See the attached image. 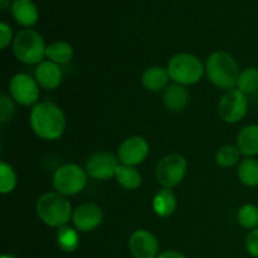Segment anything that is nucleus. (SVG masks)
I'll return each mask as SVG.
<instances>
[{
  "label": "nucleus",
  "instance_id": "1",
  "mask_svg": "<svg viewBox=\"0 0 258 258\" xmlns=\"http://www.w3.org/2000/svg\"><path fill=\"white\" fill-rule=\"evenodd\" d=\"M29 121L35 135L43 140H57L66 130L64 113L53 102L37 103L32 108Z\"/></svg>",
  "mask_w": 258,
  "mask_h": 258
},
{
  "label": "nucleus",
  "instance_id": "2",
  "mask_svg": "<svg viewBox=\"0 0 258 258\" xmlns=\"http://www.w3.org/2000/svg\"><path fill=\"white\" fill-rule=\"evenodd\" d=\"M206 73L216 87L233 90L239 77V66L229 53L218 50L207 58Z\"/></svg>",
  "mask_w": 258,
  "mask_h": 258
},
{
  "label": "nucleus",
  "instance_id": "3",
  "mask_svg": "<svg viewBox=\"0 0 258 258\" xmlns=\"http://www.w3.org/2000/svg\"><path fill=\"white\" fill-rule=\"evenodd\" d=\"M35 211L40 221L52 228L67 226L73 214L70 201L57 191L43 194L38 199Z\"/></svg>",
  "mask_w": 258,
  "mask_h": 258
},
{
  "label": "nucleus",
  "instance_id": "4",
  "mask_svg": "<svg viewBox=\"0 0 258 258\" xmlns=\"http://www.w3.org/2000/svg\"><path fill=\"white\" fill-rule=\"evenodd\" d=\"M170 80L181 86L196 85L203 77L206 66L197 55L190 53H178L173 55L168 63Z\"/></svg>",
  "mask_w": 258,
  "mask_h": 258
},
{
  "label": "nucleus",
  "instance_id": "5",
  "mask_svg": "<svg viewBox=\"0 0 258 258\" xmlns=\"http://www.w3.org/2000/svg\"><path fill=\"white\" fill-rule=\"evenodd\" d=\"M45 43L42 35L34 29H23L17 33L13 40L15 57L27 64H39L45 55Z\"/></svg>",
  "mask_w": 258,
  "mask_h": 258
},
{
  "label": "nucleus",
  "instance_id": "6",
  "mask_svg": "<svg viewBox=\"0 0 258 258\" xmlns=\"http://www.w3.org/2000/svg\"><path fill=\"white\" fill-rule=\"evenodd\" d=\"M88 174L77 164H66L58 168L53 175L55 191L64 197L81 193L87 184Z\"/></svg>",
  "mask_w": 258,
  "mask_h": 258
},
{
  "label": "nucleus",
  "instance_id": "7",
  "mask_svg": "<svg viewBox=\"0 0 258 258\" xmlns=\"http://www.w3.org/2000/svg\"><path fill=\"white\" fill-rule=\"evenodd\" d=\"M188 163L181 154L173 153L164 156L156 166V179L163 188L173 189L183 181Z\"/></svg>",
  "mask_w": 258,
  "mask_h": 258
},
{
  "label": "nucleus",
  "instance_id": "8",
  "mask_svg": "<svg viewBox=\"0 0 258 258\" xmlns=\"http://www.w3.org/2000/svg\"><path fill=\"white\" fill-rule=\"evenodd\" d=\"M248 110L247 95L239 90H229L222 96L218 103V113L223 121L236 123L246 116Z\"/></svg>",
  "mask_w": 258,
  "mask_h": 258
},
{
  "label": "nucleus",
  "instance_id": "9",
  "mask_svg": "<svg viewBox=\"0 0 258 258\" xmlns=\"http://www.w3.org/2000/svg\"><path fill=\"white\" fill-rule=\"evenodd\" d=\"M120 160L110 151H97L88 158L86 171L88 176L96 180H107L116 175Z\"/></svg>",
  "mask_w": 258,
  "mask_h": 258
},
{
  "label": "nucleus",
  "instance_id": "10",
  "mask_svg": "<svg viewBox=\"0 0 258 258\" xmlns=\"http://www.w3.org/2000/svg\"><path fill=\"white\" fill-rule=\"evenodd\" d=\"M9 91L13 100L23 106L35 105L39 98V85L25 73H18L10 80Z\"/></svg>",
  "mask_w": 258,
  "mask_h": 258
},
{
  "label": "nucleus",
  "instance_id": "11",
  "mask_svg": "<svg viewBox=\"0 0 258 258\" xmlns=\"http://www.w3.org/2000/svg\"><path fill=\"white\" fill-rule=\"evenodd\" d=\"M149 155V144L141 136H131L126 139L117 150V158L121 164L136 166L143 163Z\"/></svg>",
  "mask_w": 258,
  "mask_h": 258
},
{
  "label": "nucleus",
  "instance_id": "12",
  "mask_svg": "<svg viewBox=\"0 0 258 258\" xmlns=\"http://www.w3.org/2000/svg\"><path fill=\"white\" fill-rule=\"evenodd\" d=\"M159 248L158 238L146 229H138L128 238V249L134 258H156Z\"/></svg>",
  "mask_w": 258,
  "mask_h": 258
},
{
  "label": "nucleus",
  "instance_id": "13",
  "mask_svg": "<svg viewBox=\"0 0 258 258\" xmlns=\"http://www.w3.org/2000/svg\"><path fill=\"white\" fill-rule=\"evenodd\" d=\"M102 209L95 203H85L73 211L72 222L78 232L87 233L92 232L102 223Z\"/></svg>",
  "mask_w": 258,
  "mask_h": 258
},
{
  "label": "nucleus",
  "instance_id": "14",
  "mask_svg": "<svg viewBox=\"0 0 258 258\" xmlns=\"http://www.w3.org/2000/svg\"><path fill=\"white\" fill-rule=\"evenodd\" d=\"M62 70L52 60H43L35 68V81L44 90H55L62 83Z\"/></svg>",
  "mask_w": 258,
  "mask_h": 258
},
{
  "label": "nucleus",
  "instance_id": "15",
  "mask_svg": "<svg viewBox=\"0 0 258 258\" xmlns=\"http://www.w3.org/2000/svg\"><path fill=\"white\" fill-rule=\"evenodd\" d=\"M13 18L18 24L30 28L37 24L39 12L33 0H14L12 4Z\"/></svg>",
  "mask_w": 258,
  "mask_h": 258
},
{
  "label": "nucleus",
  "instance_id": "16",
  "mask_svg": "<svg viewBox=\"0 0 258 258\" xmlns=\"http://www.w3.org/2000/svg\"><path fill=\"white\" fill-rule=\"evenodd\" d=\"M189 101V92L186 91L185 86L174 85L168 86L164 91L163 102L164 106L168 108L170 112H181L186 107Z\"/></svg>",
  "mask_w": 258,
  "mask_h": 258
},
{
  "label": "nucleus",
  "instance_id": "17",
  "mask_svg": "<svg viewBox=\"0 0 258 258\" xmlns=\"http://www.w3.org/2000/svg\"><path fill=\"white\" fill-rule=\"evenodd\" d=\"M237 148L246 158L258 155V125H247L239 131Z\"/></svg>",
  "mask_w": 258,
  "mask_h": 258
},
{
  "label": "nucleus",
  "instance_id": "18",
  "mask_svg": "<svg viewBox=\"0 0 258 258\" xmlns=\"http://www.w3.org/2000/svg\"><path fill=\"white\" fill-rule=\"evenodd\" d=\"M169 80H170V76H169L168 70L164 67H159V66L148 68L141 77L143 86L151 92H159V91L164 90L168 85Z\"/></svg>",
  "mask_w": 258,
  "mask_h": 258
},
{
  "label": "nucleus",
  "instance_id": "19",
  "mask_svg": "<svg viewBox=\"0 0 258 258\" xmlns=\"http://www.w3.org/2000/svg\"><path fill=\"white\" fill-rule=\"evenodd\" d=\"M176 197L171 189L163 188L155 194L153 199V208L154 212L158 214L160 218H168L173 216L174 212L176 211Z\"/></svg>",
  "mask_w": 258,
  "mask_h": 258
},
{
  "label": "nucleus",
  "instance_id": "20",
  "mask_svg": "<svg viewBox=\"0 0 258 258\" xmlns=\"http://www.w3.org/2000/svg\"><path fill=\"white\" fill-rule=\"evenodd\" d=\"M73 54H75V50H73L72 45L67 42H63V40L52 43L45 49V57L59 66L71 62Z\"/></svg>",
  "mask_w": 258,
  "mask_h": 258
},
{
  "label": "nucleus",
  "instance_id": "21",
  "mask_svg": "<svg viewBox=\"0 0 258 258\" xmlns=\"http://www.w3.org/2000/svg\"><path fill=\"white\" fill-rule=\"evenodd\" d=\"M55 241H57V246L60 251L72 253L80 247V234H78L77 229L70 226L60 227L58 228Z\"/></svg>",
  "mask_w": 258,
  "mask_h": 258
},
{
  "label": "nucleus",
  "instance_id": "22",
  "mask_svg": "<svg viewBox=\"0 0 258 258\" xmlns=\"http://www.w3.org/2000/svg\"><path fill=\"white\" fill-rule=\"evenodd\" d=\"M115 178L117 183L127 190H135L141 185V181H143L141 174L135 166L123 165V164H120Z\"/></svg>",
  "mask_w": 258,
  "mask_h": 258
},
{
  "label": "nucleus",
  "instance_id": "23",
  "mask_svg": "<svg viewBox=\"0 0 258 258\" xmlns=\"http://www.w3.org/2000/svg\"><path fill=\"white\" fill-rule=\"evenodd\" d=\"M238 178L246 186H258V160L253 158H246L242 160L238 166Z\"/></svg>",
  "mask_w": 258,
  "mask_h": 258
},
{
  "label": "nucleus",
  "instance_id": "24",
  "mask_svg": "<svg viewBox=\"0 0 258 258\" xmlns=\"http://www.w3.org/2000/svg\"><path fill=\"white\" fill-rule=\"evenodd\" d=\"M237 90L243 92L244 95L254 93L258 90V68L248 67L244 68L239 73L238 81H237Z\"/></svg>",
  "mask_w": 258,
  "mask_h": 258
},
{
  "label": "nucleus",
  "instance_id": "25",
  "mask_svg": "<svg viewBox=\"0 0 258 258\" xmlns=\"http://www.w3.org/2000/svg\"><path fill=\"white\" fill-rule=\"evenodd\" d=\"M239 158H241V151L237 146L224 145L217 151L216 161L222 168H232L238 163Z\"/></svg>",
  "mask_w": 258,
  "mask_h": 258
},
{
  "label": "nucleus",
  "instance_id": "26",
  "mask_svg": "<svg viewBox=\"0 0 258 258\" xmlns=\"http://www.w3.org/2000/svg\"><path fill=\"white\" fill-rule=\"evenodd\" d=\"M238 223L246 229H256L258 226V207L254 204H244L238 209Z\"/></svg>",
  "mask_w": 258,
  "mask_h": 258
},
{
  "label": "nucleus",
  "instance_id": "27",
  "mask_svg": "<svg viewBox=\"0 0 258 258\" xmlns=\"http://www.w3.org/2000/svg\"><path fill=\"white\" fill-rule=\"evenodd\" d=\"M17 186V174L13 169L12 165H9L5 161L0 163V193L9 194Z\"/></svg>",
  "mask_w": 258,
  "mask_h": 258
},
{
  "label": "nucleus",
  "instance_id": "28",
  "mask_svg": "<svg viewBox=\"0 0 258 258\" xmlns=\"http://www.w3.org/2000/svg\"><path fill=\"white\" fill-rule=\"evenodd\" d=\"M14 112L15 106L13 101L10 100V97H8L7 95L0 96V121H2V123H5L9 120H12Z\"/></svg>",
  "mask_w": 258,
  "mask_h": 258
},
{
  "label": "nucleus",
  "instance_id": "29",
  "mask_svg": "<svg viewBox=\"0 0 258 258\" xmlns=\"http://www.w3.org/2000/svg\"><path fill=\"white\" fill-rule=\"evenodd\" d=\"M246 249L252 257L258 258V228L252 229L247 236Z\"/></svg>",
  "mask_w": 258,
  "mask_h": 258
},
{
  "label": "nucleus",
  "instance_id": "30",
  "mask_svg": "<svg viewBox=\"0 0 258 258\" xmlns=\"http://www.w3.org/2000/svg\"><path fill=\"white\" fill-rule=\"evenodd\" d=\"M13 39V30L7 23H0V48L5 49Z\"/></svg>",
  "mask_w": 258,
  "mask_h": 258
},
{
  "label": "nucleus",
  "instance_id": "31",
  "mask_svg": "<svg viewBox=\"0 0 258 258\" xmlns=\"http://www.w3.org/2000/svg\"><path fill=\"white\" fill-rule=\"evenodd\" d=\"M156 258H188L184 256L183 253L178 251H164L161 253H159V256Z\"/></svg>",
  "mask_w": 258,
  "mask_h": 258
},
{
  "label": "nucleus",
  "instance_id": "32",
  "mask_svg": "<svg viewBox=\"0 0 258 258\" xmlns=\"http://www.w3.org/2000/svg\"><path fill=\"white\" fill-rule=\"evenodd\" d=\"M2 258H18V257H17V256H14V254H9V253H7V254H3Z\"/></svg>",
  "mask_w": 258,
  "mask_h": 258
}]
</instances>
